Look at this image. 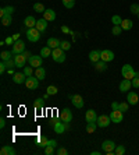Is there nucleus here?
I'll list each match as a JSON object with an SVG mask.
<instances>
[{"mask_svg":"<svg viewBox=\"0 0 139 155\" xmlns=\"http://www.w3.org/2000/svg\"><path fill=\"white\" fill-rule=\"evenodd\" d=\"M4 41H6V43H7V45H14V39H13V36H7Z\"/></svg>","mask_w":139,"mask_h":155,"instance_id":"09e8293b","label":"nucleus"},{"mask_svg":"<svg viewBox=\"0 0 139 155\" xmlns=\"http://www.w3.org/2000/svg\"><path fill=\"white\" fill-rule=\"evenodd\" d=\"M61 31H63L64 34H70V32H71V31H70V28H68V27H65V25L61 27Z\"/></svg>","mask_w":139,"mask_h":155,"instance_id":"3c124183","label":"nucleus"},{"mask_svg":"<svg viewBox=\"0 0 139 155\" xmlns=\"http://www.w3.org/2000/svg\"><path fill=\"white\" fill-rule=\"evenodd\" d=\"M60 119L63 120L64 123H70L72 120V112L68 108L63 109V110L60 112Z\"/></svg>","mask_w":139,"mask_h":155,"instance_id":"f8f14e48","label":"nucleus"},{"mask_svg":"<svg viewBox=\"0 0 139 155\" xmlns=\"http://www.w3.org/2000/svg\"><path fill=\"white\" fill-rule=\"evenodd\" d=\"M90 154H92V155H99L100 152H99V151H92V152H90Z\"/></svg>","mask_w":139,"mask_h":155,"instance_id":"4d7b16f0","label":"nucleus"},{"mask_svg":"<svg viewBox=\"0 0 139 155\" xmlns=\"http://www.w3.org/2000/svg\"><path fill=\"white\" fill-rule=\"evenodd\" d=\"M97 127L100 129H104V127H109V124L111 123V119H110V115H100L97 117Z\"/></svg>","mask_w":139,"mask_h":155,"instance_id":"423d86ee","label":"nucleus"},{"mask_svg":"<svg viewBox=\"0 0 139 155\" xmlns=\"http://www.w3.org/2000/svg\"><path fill=\"white\" fill-rule=\"evenodd\" d=\"M13 59H14V61H15V67H24L25 63H27V60H28V59L25 58V56H24L22 53L15 54V56H14Z\"/></svg>","mask_w":139,"mask_h":155,"instance_id":"2eb2a0df","label":"nucleus"},{"mask_svg":"<svg viewBox=\"0 0 139 155\" xmlns=\"http://www.w3.org/2000/svg\"><path fill=\"white\" fill-rule=\"evenodd\" d=\"M11 22H13V18H11V14L4 15V17L2 18V24H3L4 27H8V25H11Z\"/></svg>","mask_w":139,"mask_h":155,"instance_id":"2f4dec72","label":"nucleus"},{"mask_svg":"<svg viewBox=\"0 0 139 155\" xmlns=\"http://www.w3.org/2000/svg\"><path fill=\"white\" fill-rule=\"evenodd\" d=\"M65 51H63L61 48H56V49H53V52H52V58H53V60L56 61V63H64L65 60Z\"/></svg>","mask_w":139,"mask_h":155,"instance_id":"f03ea898","label":"nucleus"},{"mask_svg":"<svg viewBox=\"0 0 139 155\" xmlns=\"http://www.w3.org/2000/svg\"><path fill=\"white\" fill-rule=\"evenodd\" d=\"M138 18H139V14H138Z\"/></svg>","mask_w":139,"mask_h":155,"instance_id":"bf43d9fd","label":"nucleus"},{"mask_svg":"<svg viewBox=\"0 0 139 155\" xmlns=\"http://www.w3.org/2000/svg\"><path fill=\"white\" fill-rule=\"evenodd\" d=\"M11 54H13V52H7V51H3L2 53H0V58H2V60H10L11 59Z\"/></svg>","mask_w":139,"mask_h":155,"instance_id":"f704fd0d","label":"nucleus"},{"mask_svg":"<svg viewBox=\"0 0 139 155\" xmlns=\"http://www.w3.org/2000/svg\"><path fill=\"white\" fill-rule=\"evenodd\" d=\"M128 108H129L128 102H121V104H120V110H121V112H127Z\"/></svg>","mask_w":139,"mask_h":155,"instance_id":"c03bdc74","label":"nucleus"},{"mask_svg":"<svg viewBox=\"0 0 139 155\" xmlns=\"http://www.w3.org/2000/svg\"><path fill=\"white\" fill-rule=\"evenodd\" d=\"M56 145H57V141H56V140H49L47 145L45 147V154H46V155H52L54 152Z\"/></svg>","mask_w":139,"mask_h":155,"instance_id":"a211bd4d","label":"nucleus"},{"mask_svg":"<svg viewBox=\"0 0 139 155\" xmlns=\"http://www.w3.org/2000/svg\"><path fill=\"white\" fill-rule=\"evenodd\" d=\"M13 39H14V42L20 39V34H14V35H13Z\"/></svg>","mask_w":139,"mask_h":155,"instance_id":"5fc2aeb1","label":"nucleus"},{"mask_svg":"<svg viewBox=\"0 0 139 155\" xmlns=\"http://www.w3.org/2000/svg\"><path fill=\"white\" fill-rule=\"evenodd\" d=\"M100 60L106 61H113L114 60V52L113 51H109V49H104V51H100Z\"/></svg>","mask_w":139,"mask_h":155,"instance_id":"6e6552de","label":"nucleus"},{"mask_svg":"<svg viewBox=\"0 0 139 155\" xmlns=\"http://www.w3.org/2000/svg\"><path fill=\"white\" fill-rule=\"evenodd\" d=\"M111 22H113V25H121L122 18L120 17V15H113V17H111Z\"/></svg>","mask_w":139,"mask_h":155,"instance_id":"c9c22d12","label":"nucleus"},{"mask_svg":"<svg viewBox=\"0 0 139 155\" xmlns=\"http://www.w3.org/2000/svg\"><path fill=\"white\" fill-rule=\"evenodd\" d=\"M89 60L92 63H96V61L100 60V51H92L89 53Z\"/></svg>","mask_w":139,"mask_h":155,"instance_id":"c85d7f7f","label":"nucleus"},{"mask_svg":"<svg viewBox=\"0 0 139 155\" xmlns=\"http://www.w3.org/2000/svg\"><path fill=\"white\" fill-rule=\"evenodd\" d=\"M35 76L39 78V81H43V80H45V77H46V71H45V69H43L42 66L38 67V69H35Z\"/></svg>","mask_w":139,"mask_h":155,"instance_id":"a878e982","label":"nucleus"},{"mask_svg":"<svg viewBox=\"0 0 139 155\" xmlns=\"http://www.w3.org/2000/svg\"><path fill=\"white\" fill-rule=\"evenodd\" d=\"M0 154L2 155H15L17 154V151H15L11 145H4V147L0 150Z\"/></svg>","mask_w":139,"mask_h":155,"instance_id":"5701e85b","label":"nucleus"},{"mask_svg":"<svg viewBox=\"0 0 139 155\" xmlns=\"http://www.w3.org/2000/svg\"><path fill=\"white\" fill-rule=\"evenodd\" d=\"M129 10H131L132 14H139V4L138 3H132L131 4V7H129Z\"/></svg>","mask_w":139,"mask_h":155,"instance_id":"e433bc0d","label":"nucleus"},{"mask_svg":"<svg viewBox=\"0 0 139 155\" xmlns=\"http://www.w3.org/2000/svg\"><path fill=\"white\" fill-rule=\"evenodd\" d=\"M63 4L67 8H72L75 6V0H63Z\"/></svg>","mask_w":139,"mask_h":155,"instance_id":"a19ab883","label":"nucleus"},{"mask_svg":"<svg viewBox=\"0 0 139 155\" xmlns=\"http://www.w3.org/2000/svg\"><path fill=\"white\" fill-rule=\"evenodd\" d=\"M4 126H6V119H4V117H2V119H0V127L3 129Z\"/></svg>","mask_w":139,"mask_h":155,"instance_id":"864d4df0","label":"nucleus"},{"mask_svg":"<svg viewBox=\"0 0 139 155\" xmlns=\"http://www.w3.org/2000/svg\"><path fill=\"white\" fill-rule=\"evenodd\" d=\"M52 52H53V49L46 45V46H43L42 49H40V56H42L43 59H45V58H50V56H52Z\"/></svg>","mask_w":139,"mask_h":155,"instance_id":"393cba45","label":"nucleus"},{"mask_svg":"<svg viewBox=\"0 0 139 155\" xmlns=\"http://www.w3.org/2000/svg\"><path fill=\"white\" fill-rule=\"evenodd\" d=\"M60 48L63 49V51H68V49H71V43L68 42V41H61Z\"/></svg>","mask_w":139,"mask_h":155,"instance_id":"58836bf2","label":"nucleus"},{"mask_svg":"<svg viewBox=\"0 0 139 155\" xmlns=\"http://www.w3.org/2000/svg\"><path fill=\"white\" fill-rule=\"evenodd\" d=\"M115 147H117L114 141H111V140H106V141L102 143V150H103L106 154H109V152H114Z\"/></svg>","mask_w":139,"mask_h":155,"instance_id":"1a4fd4ad","label":"nucleus"},{"mask_svg":"<svg viewBox=\"0 0 139 155\" xmlns=\"http://www.w3.org/2000/svg\"><path fill=\"white\" fill-rule=\"evenodd\" d=\"M43 18L46 21H54L56 20V11L52 10V8H46V11L43 13Z\"/></svg>","mask_w":139,"mask_h":155,"instance_id":"aec40b11","label":"nucleus"},{"mask_svg":"<svg viewBox=\"0 0 139 155\" xmlns=\"http://www.w3.org/2000/svg\"><path fill=\"white\" fill-rule=\"evenodd\" d=\"M24 74L27 77H29V76H32L33 74V70H32V67L29 66V67H24Z\"/></svg>","mask_w":139,"mask_h":155,"instance_id":"a18cd8bd","label":"nucleus"},{"mask_svg":"<svg viewBox=\"0 0 139 155\" xmlns=\"http://www.w3.org/2000/svg\"><path fill=\"white\" fill-rule=\"evenodd\" d=\"M47 22H49V21H46L45 18H40V20H38V21H36V27H35V28L38 29V31H40V32H45V31H46V28H47Z\"/></svg>","mask_w":139,"mask_h":155,"instance_id":"4be33fe9","label":"nucleus"},{"mask_svg":"<svg viewBox=\"0 0 139 155\" xmlns=\"http://www.w3.org/2000/svg\"><path fill=\"white\" fill-rule=\"evenodd\" d=\"M57 154H58V155H67V154H68V151L65 150V148H60V150L57 151Z\"/></svg>","mask_w":139,"mask_h":155,"instance_id":"8fccbe9b","label":"nucleus"},{"mask_svg":"<svg viewBox=\"0 0 139 155\" xmlns=\"http://www.w3.org/2000/svg\"><path fill=\"white\" fill-rule=\"evenodd\" d=\"M67 124H68V123H64L63 120H61V122H56L53 124V130L57 134H63V133H64V130H65V127H67Z\"/></svg>","mask_w":139,"mask_h":155,"instance_id":"dca6fc26","label":"nucleus"},{"mask_svg":"<svg viewBox=\"0 0 139 155\" xmlns=\"http://www.w3.org/2000/svg\"><path fill=\"white\" fill-rule=\"evenodd\" d=\"M7 73H8V74H11V76H14V74H15L13 69H7Z\"/></svg>","mask_w":139,"mask_h":155,"instance_id":"6e6d98bb","label":"nucleus"},{"mask_svg":"<svg viewBox=\"0 0 139 155\" xmlns=\"http://www.w3.org/2000/svg\"><path fill=\"white\" fill-rule=\"evenodd\" d=\"M134 27V24H132L131 20H122L121 22V28L124 29V31H129V29Z\"/></svg>","mask_w":139,"mask_h":155,"instance_id":"c756f323","label":"nucleus"},{"mask_svg":"<svg viewBox=\"0 0 139 155\" xmlns=\"http://www.w3.org/2000/svg\"><path fill=\"white\" fill-rule=\"evenodd\" d=\"M13 13H14V7H13V6L3 7L2 10H0V18H3L4 15H7V14H13Z\"/></svg>","mask_w":139,"mask_h":155,"instance_id":"cd10ccee","label":"nucleus"},{"mask_svg":"<svg viewBox=\"0 0 139 155\" xmlns=\"http://www.w3.org/2000/svg\"><path fill=\"white\" fill-rule=\"evenodd\" d=\"M131 87H132V81H131V80L124 78L121 83H120V91H121V92H128V91L131 90Z\"/></svg>","mask_w":139,"mask_h":155,"instance_id":"f3484780","label":"nucleus"},{"mask_svg":"<svg viewBox=\"0 0 139 155\" xmlns=\"http://www.w3.org/2000/svg\"><path fill=\"white\" fill-rule=\"evenodd\" d=\"M85 120H86V123H96V122H97V115H96V112H95L93 109H89V110H86V113H85Z\"/></svg>","mask_w":139,"mask_h":155,"instance_id":"ddd939ff","label":"nucleus"},{"mask_svg":"<svg viewBox=\"0 0 139 155\" xmlns=\"http://www.w3.org/2000/svg\"><path fill=\"white\" fill-rule=\"evenodd\" d=\"M121 74H122V78H127V80H132V78H135V77H139V71H135L131 64L122 66Z\"/></svg>","mask_w":139,"mask_h":155,"instance_id":"f257e3e1","label":"nucleus"},{"mask_svg":"<svg viewBox=\"0 0 139 155\" xmlns=\"http://www.w3.org/2000/svg\"><path fill=\"white\" fill-rule=\"evenodd\" d=\"M36 21H38V20H35V17H33V15H28V17L24 20V25L27 27V28H35V27H36Z\"/></svg>","mask_w":139,"mask_h":155,"instance_id":"412c9836","label":"nucleus"},{"mask_svg":"<svg viewBox=\"0 0 139 155\" xmlns=\"http://www.w3.org/2000/svg\"><path fill=\"white\" fill-rule=\"evenodd\" d=\"M95 69H96V71H106L107 70V63L103 60H99L95 63Z\"/></svg>","mask_w":139,"mask_h":155,"instance_id":"bb28decb","label":"nucleus"},{"mask_svg":"<svg viewBox=\"0 0 139 155\" xmlns=\"http://www.w3.org/2000/svg\"><path fill=\"white\" fill-rule=\"evenodd\" d=\"M13 81H14L15 84H25V81H27V76L24 74V71L22 73H15L14 76H13Z\"/></svg>","mask_w":139,"mask_h":155,"instance_id":"6ab92c4d","label":"nucleus"},{"mask_svg":"<svg viewBox=\"0 0 139 155\" xmlns=\"http://www.w3.org/2000/svg\"><path fill=\"white\" fill-rule=\"evenodd\" d=\"M7 71V66H6V63H4L3 60H2V63H0V73L3 74V73Z\"/></svg>","mask_w":139,"mask_h":155,"instance_id":"de8ad7c7","label":"nucleus"},{"mask_svg":"<svg viewBox=\"0 0 139 155\" xmlns=\"http://www.w3.org/2000/svg\"><path fill=\"white\" fill-rule=\"evenodd\" d=\"M33 11H36V13H45L46 11V8H45V6H43L42 3H35L33 4Z\"/></svg>","mask_w":139,"mask_h":155,"instance_id":"72a5a7b5","label":"nucleus"},{"mask_svg":"<svg viewBox=\"0 0 139 155\" xmlns=\"http://www.w3.org/2000/svg\"><path fill=\"white\" fill-rule=\"evenodd\" d=\"M35 109L36 110H42L43 109V99L39 98V99H36L35 101Z\"/></svg>","mask_w":139,"mask_h":155,"instance_id":"79ce46f5","label":"nucleus"},{"mask_svg":"<svg viewBox=\"0 0 139 155\" xmlns=\"http://www.w3.org/2000/svg\"><path fill=\"white\" fill-rule=\"evenodd\" d=\"M114 154L124 155L125 154V147H124V145H117V147H115V150H114Z\"/></svg>","mask_w":139,"mask_h":155,"instance_id":"ea45409f","label":"nucleus"},{"mask_svg":"<svg viewBox=\"0 0 139 155\" xmlns=\"http://www.w3.org/2000/svg\"><path fill=\"white\" fill-rule=\"evenodd\" d=\"M122 31H124V29L121 28V25H114L113 27V29H111V32H113V35H120V34L122 32Z\"/></svg>","mask_w":139,"mask_h":155,"instance_id":"4c0bfd02","label":"nucleus"},{"mask_svg":"<svg viewBox=\"0 0 139 155\" xmlns=\"http://www.w3.org/2000/svg\"><path fill=\"white\" fill-rule=\"evenodd\" d=\"M132 87L134 88H139V77H135V78H132Z\"/></svg>","mask_w":139,"mask_h":155,"instance_id":"49530a36","label":"nucleus"},{"mask_svg":"<svg viewBox=\"0 0 139 155\" xmlns=\"http://www.w3.org/2000/svg\"><path fill=\"white\" fill-rule=\"evenodd\" d=\"M28 61H29V66H31V67H35V69H38V67H40V66H42L43 58H42V56H36V54H32V56L28 59Z\"/></svg>","mask_w":139,"mask_h":155,"instance_id":"9d476101","label":"nucleus"},{"mask_svg":"<svg viewBox=\"0 0 139 155\" xmlns=\"http://www.w3.org/2000/svg\"><path fill=\"white\" fill-rule=\"evenodd\" d=\"M70 98H71V102H72V105H74L75 108H78V109L84 108V105H85V102H84V98H82L81 95H78V94H75V95H70Z\"/></svg>","mask_w":139,"mask_h":155,"instance_id":"9b49d317","label":"nucleus"},{"mask_svg":"<svg viewBox=\"0 0 139 155\" xmlns=\"http://www.w3.org/2000/svg\"><path fill=\"white\" fill-rule=\"evenodd\" d=\"M47 143H49V140H47L45 136H39V137H38V147L45 148L47 145Z\"/></svg>","mask_w":139,"mask_h":155,"instance_id":"7c9ffc66","label":"nucleus"},{"mask_svg":"<svg viewBox=\"0 0 139 155\" xmlns=\"http://www.w3.org/2000/svg\"><path fill=\"white\" fill-rule=\"evenodd\" d=\"M27 38H28L29 42H38L40 39V31H38L36 28H28Z\"/></svg>","mask_w":139,"mask_h":155,"instance_id":"7ed1b4c3","label":"nucleus"},{"mask_svg":"<svg viewBox=\"0 0 139 155\" xmlns=\"http://www.w3.org/2000/svg\"><path fill=\"white\" fill-rule=\"evenodd\" d=\"M97 129V123H86V131L89 134L95 133V130Z\"/></svg>","mask_w":139,"mask_h":155,"instance_id":"473e14b6","label":"nucleus"},{"mask_svg":"<svg viewBox=\"0 0 139 155\" xmlns=\"http://www.w3.org/2000/svg\"><path fill=\"white\" fill-rule=\"evenodd\" d=\"M25 87L28 88V90H36L38 87H39V78L38 77H33V76H29L27 77V81H25Z\"/></svg>","mask_w":139,"mask_h":155,"instance_id":"20e7f679","label":"nucleus"},{"mask_svg":"<svg viewBox=\"0 0 139 155\" xmlns=\"http://www.w3.org/2000/svg\"><path fill=\"white\" fill-rule=\"evenodd\" d=\"M11 52H13V54H20V53H22V52H25V42L21 39L15 41L14 45H13Z\"/></svg>","mask_w":139,"mask_h":155,"instance_id":"0eeeda50","label":"nucleus"},{"mask_svg":"<svg viewBox=\"0 0 139 155\" xmlns=\"http://www.w3.org/2000/svg\"><path fill=\"white\" fill-rule=\"evenodd\" d=\"M49 97H50V95H49V94H47V92H46V94L43 95V99H47V98H49Z\"/></svg>","mask_w":139,"mask_h":155,"instance_id":"13d9d810","label":"nucleus"},{"mask_svg":"<svg viewBox=\"0 0 139 155\" xmlns=\"http://www.w3.org/2000/svg\"><path fill=\"white\" fill-rule=\"evenodd\" d=\"M111 109H120V104L118 102H113L111 104Z\"/></svg>","mask_w":139,"mask_h":155,"instance_id":"603ef678","label":"nucleus"},{"mask_svg":"<svg viewBox=\"0 0 139 155\" xmlns=\"http://www.w3.org/2000/svg\"><path fill=\"white\" fill-rule=\"evenodd\" d=\"M127 102H128L129 105H136L139 102L138 94L134 92V91H128V94H127Z\"/></svg>","mask_w":139,"mask_h":155,"instance_id":"4468645a","label":"nucleus"},{"mask_svg":"<svg viewBox=\"0 0 139 155\" xmlns=\"http://www.w3.org/2000/svg\"><path fill=\"white\" fill-rule=\"evenodd\" d=\"M60 43H61V41L58 38H49L46 45L50 46L52 49H56V48H60Z\"/></svg>","mask_w":139,"mask_h":155,"instance_id":"b1692460","label":"nucleus"},{"mask_svg":"<svg viewBox=\"0 0 139 155\" xmlns=\"http://www.w3.org/2000/svg\"><path fill=\"white\" fill-rule=\"evenodd\" d=\"M57 87H54V85H50V87H47V94L49 95H56L57 94Z\"/></svg>","mask_w":139,"mask_h":155,"instance_id":"37998d69","label":"nucleus"},{"mask_svg":"<svg viewBox=\"0 0 139 155\" xmlns=\"http://www.w3.org/2000/svg\"><path fill=\"white\" fill-rule=\"evenodd\" d=\"M110 119L113 123H121L124 120V112H121L120 109H113L110 113Z\"/></svg>","mask_w":139,"mask_h":155,"instance_id":"39448f33","label":"nucleus"}]
</instances>
